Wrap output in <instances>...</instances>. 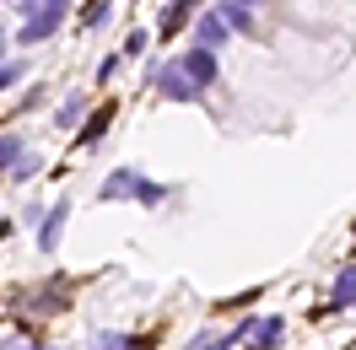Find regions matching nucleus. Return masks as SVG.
<instances>
[{"label":"nucleus","mask_w":356,"mask_h":350,"mask_svg":"<svg viewBox=\"0 0 356 350\" xmlns=\"http://www.w3.org/2000/svg\"><path fill=\"white\" fill-rule=\"evenodd\" d=\"M11 178H17V183H27V178H38V156L27 151L22 162H17V167H11Z\"/></svg>","instance_id":"obj_18"},{"label":"nucleus","mask_w":356,"mask_h":350,"mask_svg":"<svg viewBox=\"0 0 356 350\" xmlns=\"http://www.w3.org/2000/svg\"><path fill=\"white\" fill-rule=\"evenodd\" d=\"M0 183H6V173H0Z\"/></svg>","instance_id":"obj_23"},{"label":"nucleus","mask_w":356,"mask_h":350,"mask_svg":"<svg viewBox=\"0 0 356 350\" xmlns=\"http://www.w3.org/2000/svg\"><path fill=\"white\" fill-rule=\"evenodd\" d=\"M254 324H259V318H243V324H232V328H227L222 340H195V345H200V350H232V345H243L248 334H254Z\"/></svg>","instance_id":"obj_12"},{"label":"nucleus","mask_w":356,"mask_h":350,"mask_svg":"<svg viewBox=\"0 0 356 350\" xmlns=\"http://www.w3.org/2000/svg\"><path fill=\"white\" fill-rule=\"evenodd\" d=\"M238 6H265V0H238Z\"/></svg>","instance_id":"obj_22"},{"label":"nucleus","mask_w":356,"mask_h":350,"mask_svg":"<svg viewBox=\"0 0 356 350\" xmlns=\"http://www.w3.org/2000/svg\"><path fill=\"white\" fill-rule=\"evenodd\" d=\"M281 334H286V318H281V312H270V318L254 324V334H248L254 345H243V350H281Z\"/></svg>","instance_id":"obj_9"},{"label":"nucleus","mask_w":356,"mask_h":350,"mask_svg":"<svg viewBox=\"0 0 356 350\" xmlns=\"http://www.w3.org/2000/svg\"><path fill=\"white\" fill-rule=\"evenodd\" d=\"M152 44H156V33H146V27H130V33H124V44H119V54H124V60H135V54H146Z\"/></svg>","instance_id":"obj_15"},{"label":"nucleus","mask_w":356,"mask_h":350,"mask_svg":"<svg viewBox=\"0 0 356 350\" xmlns=\"http://www.w3.org/2000/svg\"><path fill=\"white\" fill-rule=\"evenodd\" d=\"M168 194H173V189H168V183H156V178H146L140 167H113V173L103 178V189H97V199H103V205L135 199V205H146V210H156Z\"/></svg>","instance_id":"obj_1"},{"label":"nucleus","mask_w":356,"mask_h":350,"mask_svg":"<svg viewBox=\"0 0 356 350\" xmlns=\"http://www.w3.org/2000/svg\"><path fill=\"white\" fill-rule=\"evenodd\" d=\"M330 312H356V259L340 264V275L330 285Z\"/></svg>","instance_id":"obj_8"},{"label":"nucleus","mask_w":356,"mask_h":350,"mask_svg":"<svg viewBox=\"0 0 356 350\" xmlns=\"http://www.w3.org/2000/svg\"><path fill=\"white\" fill-rule=\"evenodd\" d=\"M22 76H27V65H22V60H0V97H6V92L17 87Z\"/></svg>","instance_id":"obj_17"},{"label":"nucleus","mask_w":356,"mask_h":350,"mask_svg":"<svg viewBox=\"0 0 356 350\" xmlns=\"http://www.w3.org/2000/svg\"><path fill=\"white\" fill-rule=\"evenodd\" d=\"M108 17H113V0H87V6H81V27H87V33H103Z\"/></svg>","instance_id":"obj_14"},{"label":"nucleus","mask_w":356,"mask_h":350,"mask_svg":"<svg viewBox=\"0 0 356 350\" xmlns=\"http://www.w3.org/2000/svg\"><path fill=\"white\" fill-rule=\"evenodd\" d=\"M0 60H6V22H0Z\"/></svg>","instance_id":"obj_21"},{"label":"nucleus","mask_w":356,"mask_h":350,"mask_svg":"<svg viewBox=\"0 0 356 350\" xmlns=\"http://www.w3.org/2000/svg\"><path fill=\"white\" fill-rule=\"evenodd\" d=\"M216 11H222L232 33H254V6H238V0H216Z\"/></svg>","instance_id":"obj_13"},{"label":"nucleus","mask_w":356,"mask_h":350,"mask_svg":"<svg viewBox=\"0 0 356 350\" xmlns=\"http://www.w3.org/2000/svg\"><path fill=\"white\" fill-rule=\"evenodd\" d=\"M17 11H22V27H17V44L22 49H38L49 44L70 17V0H11Z\"/></svg>","instance_id":"obj_2"},{"label":"nucleus","mask_w":356,"mask_h":350,"mask_svg":"<svg viewBox=\"0 0 356 350\" xmlns=\"http://www.w3.org/2000/svg\"><path fill=\"white\" fill-rule=\"evenodd\" d=\"M27 156V135L22 130H0V173L11 178V167Z\"/></svg>","instance_id":"obj_11"},{"label":"nucleus","mask_w":356,"mask_h":350,"mask_svg":"<svg viewBox=\"0 0 356 350\" xmlns=\"http://www.w3.org/2000/svg\"><path fill=\"white\" fill-rule=\"evenodd\" d=\"M65 221H70V199H54L44 216H38V253H44V259H54V253H60Z\"/></svg>","instance_id":"obj_4"},{"label":"nucleus","mask_w":356,"mask_h":350,"mask_svg":"<svg viewBox=\"0 0 356 350\" xmlns=\"http://www.w3.org/2000/svg\"><path fill=\"white\" fill-rule=\"evenodd\" d=\"M87 92H70L65 103H60V108H54V130H81V119H87Z\"/></svg>","instance_id":"obj_10"},{"label":"nucleus","mask_w":356,"mask_h":350,"mask_svg":"<svg viewBox=\"0 0 356 350\" xmlns=\"http://www.w3.org/2000/svg\"><path fill=\"white\" fill-rule=\"evenodd\" d=\"M92 350H146V340H135V334H97Z\"/></svg>","instance_id":"obj_16"},{"label":"nucleus","mask_w":356,"mask_h":350,"mask_svg":"<svg viewBox=\"0 0 356 350\" xmlns=\"http://www.w3.org/2000/svg\"><path fill=\"white\" fill-rule=\"evenodd\" d=\"M108 124H113V103H97V113L76 130V151H97V146H103V135H108Z\"/></svg>","instance_id":"obj_7"},{"label":"nucleus","mask_w":356,"mask_h":350,"mask_svg":"<svg viewBox=\"0 0 356 350\" xmlns=\"http://www.w3.org/2000/svg\"><path fill=\"white\" fill-rule=\"evenodd\" d=\"M146 81L156 87V97H162V103H200V97H205V87L189 76V70H184V60H178V54H173V60H156Z\"/></svg>","instance_id":"obj_3"},{"label":"nucleus","mask_w":356,"mask_h":350,"mask_svg":"<svg viewBox=\"0 0 356 350\" xmlns=\"http://www.w3.org/2000/svg\"><path fill=\"white\" fill-rule=\"evenodd\" d=\"M0 350H54V345H0Z\"/></svg>","instance_id":"obj_20"},{"label":"nucleus","mask_w":356,"mask_h":350,"mask_svg":"<svg viewBox=\"0 0 356 350\" xmlns=\"http://www.w3.org/2000/svg\"><path fill=\"white\" fill-rule=\"evenodd\" d=\"M119 60H124V54H108V60L97 65V87H103V81H113V70H119Z\"/></svg>","instance_id":"obj_19"},{"label":"nucleus","mask_w":356,"mask_h":350,"mask_svg":"<svg viewBox=\"0 0 356 350\" xmlns=\"http://www.w3.org/2000/svg\"><path fill=\"white\" fill-rule=\"evenodd\" d=\"M178 60H184V70H189V76H195L200 87H216V49H205V44H189L184 54H178Z\"/></svg>","instance_id":"obj_6"},{"label":"nucleus","mask_w":356,"mask_h":350,"mask_svg":"<svg viewBox=\"0 0 356 350\" xmlns=\"http://www.w3.org/2000/svg\"><path fill=\"white\" fill-rule=\"evenodd\" d=\"M232 38H238V33H232V22H227V17L216 11V6L195 17V44H205V49H227Z\"/></svg>","instance_id":"obj_5"}]
</instances>
